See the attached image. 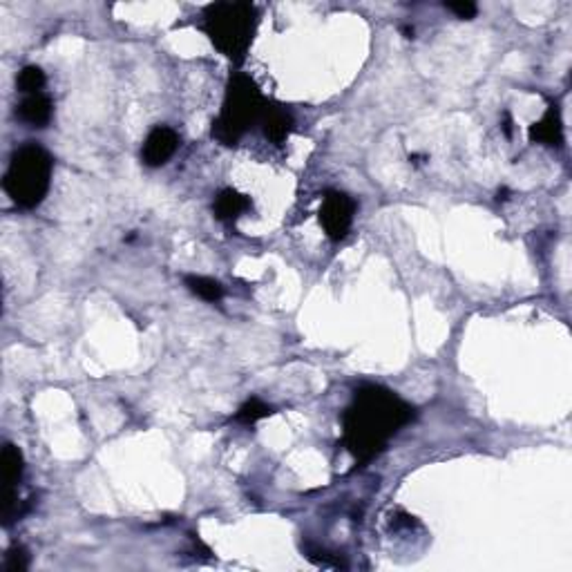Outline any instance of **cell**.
Here are the masks:
<instances>
[{
    "label": "cell",
    "instance_id": "cell-17",
    "mask_svg": "<svg viewBox=\"0 0 572 572\" xmlns=\"http://www.w3.org/2000/svg\"><path fill=\"white\" fill-rule=\"evenodd\" d=\"M504 130L508 137H512V117H510V112H505L504 115Z\"/></svg>",
    "mask_w": 572,
    "mask_h": 572
},
{
    "label": "cell",
    "instance_id": "cell-13",
    "mask_svg": "<svg viewBox=\"0 0 572 572\" xmlns=\"http://www.w3.org/2000/svg\"><path fill=\"white\" fill-rule=\"evenodd\" d=\"M16 87L23 92L25 97L28 94H38L45 87V72L38 65H28V68L20 69L19 78H16Z\"/></svg>",
    "mask_w": 572,
    "mask_h": 572
},
{
    "label": "cell",
    "instance_id": "cell-10",
    "mask_svg": "<svg viewBox=\"0 0 572 572\" xmlns=\"http://www.w3.org/2000/svg\"><path fill=\"white\" fill-rule=\"evenodd\" d=\"M251 208V197L238 193L233 188H224L213 202V213L220 222H235Z\"/></svg>",
    "mask_w": 572,
    "mask_h": 572
},
{
    "label": "cell",
    "instance_id": "cell-14",
    "mask_svg": "<svg viewBox=\"0 0 572 572\" xmlns=\"http://www.w3.org/2000/svg\"><path fill=\"white\" fill-rule=\"evenodd\" d=\"M273 414V409L269 407V405L264 403V400L260 399H248L246 403L242 405V407L238 409V421L244 423V425H255L257 421H262V418L270 416Z\"/></svg>",
    "mask_w": 572,
    "mask_h": 572
},
{
    "label": "cell",
    "instance_id": "cell-1",
    "mask_svg": "<svg viewBox=\"0 0 572 572\" xmlns=\"http://www.w3.org/2000/svg\"><path fill=\"white\" fill-rule=\"evenodd\" d=\"M412 418L414 407L396 391L380 385L360 387L342 416L344 447L358 463L371 461Z\"/></svg>",
    "mask_w": 572,
    "mask_h": 572
},
{
    "label": "cell",
    "instance_id": "cell-11",
    "mask_svg": "<svg viewBox=\"0 0 572 572\" xmlns=\"http://www.w3.org/2000/svg\"><path fill=\"white\" fill-rule=\"evenodd\" d=\"M0 463H3V481H5L7 490H14L16 483L23 479V470H25L23 452H20L16 445L7 443L5 447H3V456H0Z\"/></svg>",
    "mask_w": 572,
    "mask_h": 572
},
{
    "label": "cell",
    "instance_id": "cell-5",
    "mask_svg": "<svg viewBox=\"0 0 572 572\" xmlns=\"http://www.w3.org/2000/svg\"><path fill=\"white\" fill-rule=\"evenodd\" d=\"M353 215H356V202L349 195L340 193V190H329L325 195V202L320 208V224L329 239L340 242L347 238L349 229L353 224Z\"/></svg>",
    "mask_w": 572,
    "mask_h": 572
},
{
    "label": "cell",
    "instance_id": "cell-4",
    "mask_svg": "<svg viewBox=\"0 0 572 572\" xmlns=\"http://www.w3.org/2000/svg\"><path fill=\"white\" fill-rule=\"evenodd\" d=\"M52 168H54V161H52L50 152L38 143L29 141L12 155L3 188L16 206L28 208V211L36 208L47 197Z\"/></svg>",
    "mask_w": 572,
    "mask_h": 572
},
{
    "label": "cell",
    "instance_id": "cell-3",
    "mask_svg": "<svg viewBox=\"0 0 572 572\" xmlns=\"http://www.w3.org/2000/svg\"><path fill=\"white\" fill-rule=\"evenodd\" d=\"M202 28L226 59L242 63L255 36L257 10L251 3H215L204 12Z\"/></svg>",
    "mask_w": 572,
    "mask_h": 572
},
{
    "label": "cell",
    "instance_id": "cell-12",
    "mask_svg": "<svg viewBox=\"0 0 572 572\" xmlns=\"http://www.w3.org/2000/svg\"><path fill=\"white\" fill-rule=\"evenodd\" d=\"M186 286L190 289V294L206 300V302H217V300L224 298V286L217 279L206 278V275H188Z\"/></svg>",
    "mask_w": 572,
    "mask_h": 572
},
{
    "label": "cell",
    "instance_id": "cell-8",
    "mask_svg": "<svg viewBox=\"0 0 572 572\" xmlns=\"http://www.w3.org/2000/svg\"><path fill=\"white\" fill-rule=\"evenodd\" d=\"M260 124L262 130H264V137L269 139L270 143H275V146H282V143L289 139L291 130H294V117H291V112L284 110V108L269 106V103H266Z\"/></svg>",
    "mask_w": 572,
    "mask_h": 572
},
{
    "label": "cell",
    "instance_id": "cell-9",
    "mask_svg": "<svg viewBox=\"0 0 572 572\" xmlns=\"http://www.w3.org/2000/svg\"><path fill=\"white\" fill-rule=\"evenodd\" d=\"M530 139L535 143H541V146H548V148L563 146L561 112H559L557 106H550V110L545 112L544 119L530 125Z\"/></svg>",
    "mask_w": 572,
    "mask_h": 572
},
{
    "label": "cell",
    "instance_id": "cell-7",
    "mask_svg": "<svg viewBox=\"0 0 572 572\" xmlns=\"http://www.w3.org/2000/svg\"><path fill=\"white\" fill-rule=\"evenodd\" d=\"M16 115L29 128H45L52 121V115H54V106H52V99L47 94L38 92V94L23 97L20 106L16 108Z\"/></svg>",
    "mask_w": 572,
    "mask_h": 572
},
{
    "label": "cell",
    "instance_id": "cell-6",
    "mask_svg": "<svg viewBox=\"0 0 572 572\" xmlns=\"http://www.w3.org/2000/svg\"><path fill=\"white\" fill-rule=\"evenodd\" d=\"M179 148V134L168 125H157L150 134H148L146 143H143L141 159L143 164L150 168H159V165L168 164L170 157L177 152Z\"/></svg>",
    "mask_w": 572,
    "mask_h": 572
},
{
    "label": "cell",
    "instance_id": "cell-16",
    "mask_svg": "<svg viewBox=\"0 0 572 572\" xmlns=\"http://www.w3.org/2000/svg\"><path fill=\"white\" fill-rule=\"evenodd\" d=\"M445 7H447L452 14H456V19L461 20H471L476 14H479V7L474 5V3H470V0H458V3H445Z\"/></svg>",
    "mask_w": 572,
    "mask_h": 572
},
{
    "label": "cell",
    "instance_id": "cell-15",
    "mask_svg": "<svg viewBox=\"0 0 572 572\" xmlns=\"http://www.w3.org/2000/svg\"><path fill=\"white\" fill-rule=\"evenodd\" d=\"M7 572H25L29 568V554L23 545H14L7 550L5 563H3Z\"/></svg>",
    "mask_w": 572,
    "mask_h": 572
},
{
    "label": "cell",
    "instance_id": "cell-2",
    "mask_svg": "<svg viewBox=\"0 0 572 572\" xmlns=\"http://www.w3.org/2000/svg\"><path fill=\"white\" fill-rule=\"evenodd\" d=\"M266 101L260 87L248 74H233L226 85L224 106L220 117L213 121V139L222 146H238L239 139L255 124H260L264 115Z\"/></svg>",
    "mask_w": 572,
    "mask_h": 572
}]
</instances>
